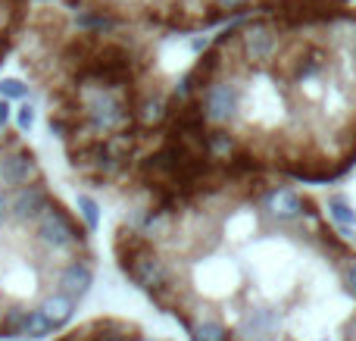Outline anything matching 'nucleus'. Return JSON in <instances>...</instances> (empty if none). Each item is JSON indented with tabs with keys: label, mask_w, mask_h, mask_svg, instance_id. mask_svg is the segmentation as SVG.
<instances>
[{
	"label": "nucleus",
	"mask_w": 356,
	"mask_h": 341,
	"mask_svg": "<svg viewBox=\"0 0 356 341\" xmlns=\"http://www.w3.org/2000/svg\"><path fill=\"white\" fill-rule=\"evenodd\" d=\"M63 3H69L72 10L116 19V22L194 31L250 10H282V6L325 3V0H63Z\"/></svg>",
	"instance_id": "f257e3e1"
},
{
	"label": "nucleus",
	"mask_w": 356,
	"mask_h": 341,
	"mask_svg": "<svg viewBox=\"0 0 356 341\" xmlns=\"http://www.w3.org/2000/svg\"><path fill=\"white\" fill-rule=\"evenodd\" d=\"M35 244L44 254H69L79 244H85V235L81 229H75L72 216L63 213L60 204H50L35 223Z\"/></svg>",
	"instance_id": "f03ea898"
},
{
	"label": "nucleus",
	"mask_w": 356,
	"mask_h": 341,
	"mask_svg": "<svg viewBox=\"0 0 356 341\" xmlns=\"http://www.w3.org/2000/svg\"><path fill=\"white\" fill-rule=\"evenodd\" d=\"M50 204H54V200H50L44 185H16L6 194L3 213L13 225H35Z\"/></svg>",
	"instance_id": "7ed1b4c3"
},
{
	"label": "nucleus",
	"mask_w": 356,
	"mask_h": 341,
	"mask_svg": "<svg viewBox=\"0 0 356 341\" xmlns=\"http://www.w3.org/2000/svg\"><path fill=\"white\" fill-rule=\"evenodd\" d=\"M31 175H35V160H31V154L19 150L16 141L3 144V148H0V185L3 188L25 185Z\"/></svg>",
	"instance_id": "20e7f679"
},
{
	"label": "nucleus",
	"mask_w": 356,
	"mask_h": 341,
	"mask_svg": "<svg viewBox=\"0 0 356 341\" xmlns=\"http://www.w3.org/2000/svg\"><path fill=\"white\" fill-rule=\"evenodd\" d=\"M25 10H29V0H0V60L16 41L25 22Z\"/></svg>",
	"instance_id": "39448f33"
},
{
	"label": "nucleus",
	"mask_w": 356,
	"mask_h": 341,
	"mask_svg": "<svg viewBox=\"0 0 356 341\" xmlns=\"http://www.w3.org/2000/svg\"><path fill=\"white\" fill-rule=\"evenodd\" d=\"M60 292H66L69 298H85L88 292H91V285H94V273H91V267L88 263H79V260H72V263H66V267L60 269Z\"/></svg>",
	"instance_id": "423d86ee"
},
{
	"label": "nucleus",
	"mask_w": 356,
	"mask_h": 341,
	"mask_svg": "<svg viewBox=\"0 0 356 341\" xmlns=\"http://www.w3.org/2000/svg\"><path fill=\"white\" fill-rule=\"evenodd\" d=\"M278 317L275 310H253L241 323V341H275Z\"/></svg>",
	"instance_id": "0eeeda50"
},
{
	"label": "nucleus",
	"mask_w": 356,
	"mask_h": 341,
	"mask_svg": "<svg viewBox=\"0 0 356 341\" xmlns=\"http://www.w3.org/2000/svg\"><path fill=\"white\" fill-rule=\"evenodd\" d=\"M266 210L275 219H282V223H291V219L300 216L303 200L297 198L294 191H288V188H272V191L266 194Z\"/></svg>",
	"instance_id": "6e6552de"
},
{
	"label": "nucleus",
	"mask_w": 356,
	"mask_h": 341,
	"mask_svg": "<svg viewBox=\"0 0 356 341\" xmlns=\"http://www.w3.org/2000/svg\"><path fill=\"white\" fill-rule=\"evenodd\" d=\"M41 310L47 313V317L54 319V326L60 329V326H66L69 319H72V313H75V298H69L66 292H54V294H47V301H44Z\"/></svg>",
	"instance_id": "1a4fd4ad"
},
{
	"label": "nucleus",
	"mask_w": 356,
	"mask_h": 341,
	"mask_svg": "<svg viewBox=\"0 0 356 341\" xmlns=\"http://www.w3.org/2000/svg\"><path fill=\"white\" fill-rule=\"evenodd\" d=\"M25 323H29V310H19V307L0 310V338L25 335Z\"/></svg>",
	"instance_id": "9d476101"
},
{
	"label": "nucleus",
	"mask_w": 356,
	"mask_h": 341,
	"mask_svg": "<svg viewBox=\"0 0 356 341\" xmlns=\"http://www.w3.org/2000/svg\"><path fill=\"white\" fill-rule=\"evenodd\" d=\"M328 213H332V219L338 225H344V229L356 225V210L350 207V200H347L344 194H332V198H328Z\"/></svg>",
	"instance_id": "9b49d317"
},
{
	"label": "nucleus",
	"mask_w": 356,
	"mask_h": 341,
	"mask_svg": "<svg viewBox=\"0 0 356 341\" xmlns=\"http://www.w3.org/2000/svg\"><path fill=\"white\" fill-rule=\"evenodd\" d=\"M56 332V326H54V319L47 317V313L38 307V310H29V323H25V335L29 338H47V335H54Z\"/></svg>",
	"instance_id": "f8f14e48"
},
{
	"label": "nucleus",
	"mask_w": 356,
	"mask_h": 341,
	"mask_svg": "<svg viewBox=\"0 0 356 341\" xmlns=\"http://www.w3.org/2000/svg\"><path fill=\"white\" fill-rule=\"evenodd\" d=\"M191 338L194 341H228V329L219 319H200L197 326H191Z\"/></svg>",
	"instance_id": "ddd939ff"
},
{
	"label": "nucleus",
	"mask_w": 356,
	"mask_h": 341,
	"mask_svg": "<svg viewBox=\"0 0 356 341\" xmlns=\"http://www.w3.org/2000/svg\"><path fill=\"white\" fill-rule=\"evenodd\" d=\"M79 210H81V216H85L88 229H97V223H100V207L94 204L88 194H79Z\"/></svg>",
	"instance_id": "4468645a"
},
{
	"label": "nucleus",
	"mask_w": 356,
	"mask_h": 341,
	"mask_svg": "<svg viewBox=\"0 0 356 341\" xmlns=\"http://www.w3.org/2000/svg\"><path fill=\"white\" fill-rule=\"evenodd\" d=\"M0 94H3V97H22L25 85H22V81H16V79H10V81H3V85H0Z\"/></svg>",
	"instance_id": "2eb2a0df"
},
{
	"label": "nucleus",
	"mask_w": 356,
	"mask_h": 341,
	"mask_svg": "<svg viewBox=\"0 0 356 341\" xmlns=\"http://www.w3.org/2000/svg\"><path fill=\"white\" fill-rule=\"evenodd\" d=\"M344 285H347V292L356 298V260H350L344 267Z\"/></svg>",
	"instance_id": "dca6fc26"
},
{
	"label": "nucleus",
	"mask_w": 356,
	"mask_h": 341,
	"mask_svg": "<svg viewBox=\"0 0 356 341\" xmlns=\"http://www.w3.org/2000/svg\"><path fill=\"white\" fill-rule=\"evenodd\" d=\"M16 122H19V129H31V125H35V110H31V106H22Z\"/></svg>",
	"instance_id": "f3484780"
},
{
	"label": "nucleus",
	"mask_w": 356,
	"mask_h": 341,
	"mask_svg": "<svg viewBox=\"0 0 356 341\" xmlns=\"http://www.w3.org/2000/svg\"><path fill=\"white\" fill-rule=\"evenodd\" d=\"M344 341H356V313L347 319V326H344Z\"/></svg>",
	"instance_id": "a211bd4d"
},
{
	"label": "nucleus",
	"mask_w": 356,
	"mask_h": 341,
	"mask_svg": "<svg viewBox=\"0 0 356 341\" xmlns=\"http://www.w3.org/2000/svg\"><path fill=\"white\" fill-rule=\"evenodd\" d=\"M6 119H10V106L0 104V125H6Z\"/></svg>",
	"instance_id": "6ab92c4d"
},
{
	"label": "nucleus",
	"mask_w": 356,
	"mask_h": 341,
	"mask_svg": "<svg viewBox=\"0 0 356 341\" xmlns=\"http://www.w3.org/2000/svg\"><path fill=\"white\" fill-rule=\"evenodd\" d=\"M100 341H135V338H129V335H106V338H100Z\"/></svg>",
	"instance_id": "aec40b11"
},
{
	"label": "nucleus",
	"mask_w": 356,
	"mask_h": 341,
	"mask_svg": "<svg viewBox=\"0 0 356 341\" xmlns=\"http://www.w3.org/2000/svg\"><path fill=\"white\" fill-rule=\"evenodd\" d=\"M3 207H6V198H0V216H3Z\"/></svg>",
	"instance_id": "412c9836"
},
{
	"label": "nucleus",
	"mask_w": 356,
	"mask_h": 341,
	"mask_svg": "<svg viewBox=\"0 0 356 341\" xmlns=\"http://www.w3.org/2000/svg\"><path fill=\"white\" fill-rule=\"evenodd\" d=\"M135 341H144V338H135Z\"/></svg>",
	"instance_id": "4be33fe9"
}]
</instances>
